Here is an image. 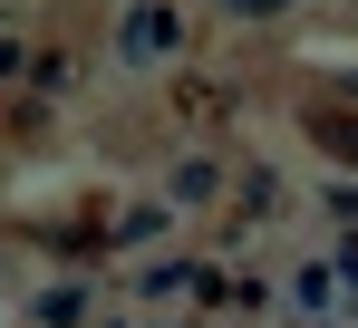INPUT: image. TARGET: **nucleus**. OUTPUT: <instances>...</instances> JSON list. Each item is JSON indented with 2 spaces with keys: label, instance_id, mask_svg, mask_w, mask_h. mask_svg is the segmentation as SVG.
<instances>
[{
  "label": "nucleus",
  "instance_id": "f257e3e1",
  "mask_svg": "<svg viewBox=\"0 0 358 328\" xmlns=\"http://www.w3.org/2000/svg\"><path fill=\"white\" fill-rule=\"evenodd\" d=\"M165 49H175V10H165V0L126 10V58H165Z\"/></svg>",
  "mask_w": 358,
  "mask_h": 328
}]
</instances>
